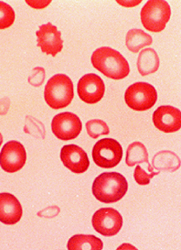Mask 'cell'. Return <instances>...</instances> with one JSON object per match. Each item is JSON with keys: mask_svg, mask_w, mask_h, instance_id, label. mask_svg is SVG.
Segmentation results:
<instances>
[{"mask_svg": "<svg viewBox=\"0 0 181 250\" xmlns=\"http://www.w3.org/2000/svg\"><path fill=\"white\" fill-rule=\"evenodd\" d=\"M123 150L119 142L111 138H105L95 144L92 150V159L101 168H113L120 164Z\"/></svg>", "mask_w": 181, "mask_h": 250, "instance_id": "6", "label": "cell"}, {"mask_svg": "<svg viewBox=\"0 0 181 250\" xmlns=\"http://www.w3.org/2000/svg\"><path fill=\"white\" fill-rule=\"evenodd\" d=\"M152 121L162 132H176L181 128V113L173 106H161L153 113Z\"/></svg>", "mask_w": 181, "mask_h": 250, "instance_id": "12", "label": "cell"}, {"mask_svg": "<svg viewBox=\"0 0 181 250\" xmlns=\"http://www.w3.org/2000/svg\"><path fill=\"white\" fill-rule=\"evenodd\" d=\"M118 4H121L124 7H133L141 3V0L139 1H117Z\"/></svg>", "mask_w": 181, "mask_h": 250, "instance_id": "28", "label": "cell"}, {"mask_svg": "<svg viewBox=\"0 0 181 250\" xmlns=\"http://www.w3.org/2000/svg\"><path fill=\"white\" fill-rule=\"evenodd\" d=\"M23 210L16 197L4 192L0 193V221L6 225H13L20 221Z\"/></svg>", "mask_w": 181, "mask_h": 250, "instance_id": "14", "label": "cell"}, {"mask_svg": "<svg viewBox=\"0 0 181 250\" xmlns=\"http://www.w3.org/2000/svg\"><path fill=\"white\" fill-rule=\"evenodd\" d=\"M160 171L157 172H151V174L146 173V171H145L142 167L138 166L136 167L135 171H134V179L137 183L140 186H145L150 183V180L154 176L159 175Z\"/></svg>", "mask_w": 181, "mask_h": 250, "instance_id": "23", "label": "cell"}, {"mask_svg": "<svg viewBox=\"0 0 181 250\" xmlns=\"http://www.w3.org/2000/svg\"><path fill=\"white\" fill-rule=\"evenodd\" d=\"M60 158L64 166L77 174L87 171L90 166L86 151L79 146L75 145L63 146Z\"/></svg>", "mask_w": 181, "mask_h": 250, "instance_id": "13", "label": "cell"}, {"mask_svg": "<svg viewBox=\"0 0 181 250\" xmlns=\"http://www.w3.org/2000/svg\"><path fill=\"white\" fill-rule=\"evenodd\" d=\"M59 212H60V210L58 207L53 206V207H50L48 208L44 209L40 212H38L37 216L44 217V218H54V217L57 216Z\"/></svg>", "mask_w": 181, "mask_h": 250, "instance_id": "25", "label": "cell"}, {"mask_svg": "<svg viewBox=\"0 0 181 250\" xmlns=\"http://www.w3.org/2000/svg\"><path fill=\"white\" fill-rule=\"evenodd\" d=\"M67 248L70 250H101L103 242L94 235L77 234L69 240Z\"/></svg>", "mask_w": 181, "mask_h": 250, "instance_id": "17", "label": "cell"}, {"mask_svg": "<svg viewBox=\"0 0 181 250\" xmlns=\"http://www.w3.org/2000/svg\"><path fill=\"white\" fill-rule=\"evenodd\" d=\"M54 135L64 141L75 139L81 132L82 124L73 113H60L55 116L52 123Z\"/></svg>", "mask_w": 181, "mask_h": 250, "instance_id": "8", "label": "cell"}, {"mask_svg": "<svg viewBox=\"0 0 181 250\" xmlns=\"http://www.w3.org/2000/svg\"><path fill=\"white\" fill-rule=\"evenodd\" d=\"M10 108V99L7 97H4L0 100V115L4 116Z\"/></svg>", "mask_w": 181, "mask_h": 250, "instance_id": "27", "label": "cell"}, {"mask_svg": "<svg viewBox=\"0 0 181 250\" xmlns=\"http://www.w3.org/2000/svg\"><path fill=\"white\" fill-rule=\"evenodd\" d=\"M137 67L142 76L155 73L160 67V58L155 50L152 48H145L141 51L138 57Z\"/></svg>", "mask_w": 181, "mask_h": 250, "instance_id": "15", "label": "cell"}, {"mask_svg": "<svg viewBox=\"0 0 181 250\" xmlns=\"http://www.w3.org/2000/svg\"><path fill=\"white\" fill-rule=\"evenodd\" d=\"M51 3V1H26V4H29L31 7L36 9H42L46 7Z\"/></svg>", "mask_w": 181, "mask_h": 250, "instance_id": "26", "label": "cell"}, {"mask_svg": "<svg viewBox=\"0 0 181 250\" xmlns=\"http://www.w3.org/2000/svg\"><path fill=\"white\" fill-rule=\"evenodd\" d=\"M105 90L103 80L95 74L84 75L78 82V96L88 104H94L101 100Z\"/></svg>", "mask_w": 181, "mask_h": 250, "instance_id": "10", "label": "cell"}, {"mask_svg": "<svg viewBox=\"0 0 181 250\" xmlns=\"http://www.w3.org/2000/svg\"><path fill=\"white\" fill-rule=\"evenodd\" d=\"M87 127V133L90 136V138H99L102 135H107L110 132V129L107 123L99 120V119H93L90 120L87 123L86 125Z\"/></svg>", "mask_w": 181, "mask_h": 250, "instance_id": "20", "label": "cell"}, {"mask_svg": "<svg viewBox=\"0 0 181 250\" xmlns=\"http://www.w3.org/2000/svg\"><path fill=\"white\" fill-rule=\"evenodd\" d=\"M15 21L14 10L8 4L0 1V29H6Z\"/></svg>", "mask_w": 181, "mask_h": 250, "instance_id": "21", "label": "cell"}, {"mask_svg": "<svg viewBox=\"0 0 181 250\" xmlns=\"http://www.w3.org/2000/svg\"><path fill=\"white\" fill-rule=\"evenodd\" d=\"M126 163L130 167H134L137 164L146 163L148 171L153 172L152 166L149 164L148 152L142 143L134 142L128 146Z\"/></svg>", "mask_w": 181, "mask_h": 250, "instance_id": "18", "label": "cell"}, {"mask_svg": "<svg viewBox=\"0 0 181 250\" xmlns=\"http://www.w3.org/2000/svg\"><path fill=\"white\" fill-rule=\"evenodd\" d=\"M73 84L67 75H54L45 86V102L54 109L67 107L73 99Z\"/></svg>", "mask_w": 181, "mask_h": 250, "instance_id": "3", "label": "cell"}, {"mask_svg": "<svg viewBox=\"0 0 181 250\" xmlns=\"http://www.w3.org/2000/svg\"><path fill=\"white\" fill-rule=\"evenodd\" d=\"M37 46L48 55L55 57L63 49L61 33L52 23H47L39 26L37 33Z\"/></svg>", "mask_w": 181, "mask_h": 250, "instance_id": "11", "label": "cell"}, {"mask_svg": "<svg viewBox=\"0 0 181 250\" xmlns=\"http://www.w3.org/2000/svg\"><path fill=\"white\" fill-rule=\"evenodd\" d=\"M125 100L128 107L136 111H145L152 108L157 101V91L151 84L136 83L127 89Z\"/></svg>", "mask_w": 181, "mask_h": 250, "instance_id": "5", "label": "cell"}, {"mask_svg": "<svg viewBox=\"0 0 181 250\" xmlns=\"http://www.w3.org/2000/svg\"><path fill=\"white\" fill-rule=\"evenodd\" d=\"M26 162L25 147L18 141L4 145L0 152V167L6 172L13 173L21 170Z\"/></svg>", "mask_w": 181, "mask_h": 250, "instance_id": "9", "label": "cell"}, {"mask_svg": "<svg viewBox=\"0 0 181 250\" xmlns=\"http://www.w3.org/2000/svg\"><path fill=\"white\" fill-rule=\"evenodd\" d=\"M91 222L98 233L104 236H113L121 229L123 219L117 210L107 208L98 210L93 214Z\"/></svg>", "mask_w": 181, "mask_h": 250, "instance_id": "7", "label": "cell"}, {"mask_svg": "<svg viewBox=\"0 0 181 250\" xmlns=\"http://www.w3.org/2000/svg\"><path fill=\"white\" fill-rule=\"evenodd\" d=\"M170 17L171 8L165 0H149L140 13L145 28L153 33H160L165 29Z\"/></svg>", "mask_w": 181, "mask_h": 250, "instance_id": "4", "label": "cell"}, {"mask_svg": "<svg viewBox=\"0 0 181 250\" xmlns=\"http://www.w3.org/2000/svg\"><path fill=\"white\" fill-rule=\"evenodd\" d=\"M45 78V69L43 67H35L32 75L28 78V82L34 87H39L44 83Z\"/></svg>", "mask_w": 181, "mask_h": 250, "instance_id": "24", "label": "cell"}, {"mask_svg": "<svg viewBox=\"0 0 181 250\" xmlns=\"http://www.w3.org/2000/svg\"><path fill=\"white\" fill-rule=\"evenodd\" d=\"M152 167L158 171H175L181 167V160L173 151L162 150L152 159Z\"/></svg>", "mask_w": 181, "mask_h": 250, "instance_id": "16", "label": "cell"}, {"mask_svg": "<svg viewBox=\"0 0 181 250\" xmlns=\"http://www.w3.org/2000/svg\"><path fill=\"white\" fill-rule=\"evenodd\" d=\"M91 64L97 70L111 79H124L130 73L129 64L123 55L107 46L100 47L93 52Z\"/></svg>", "mask_w": 181, "mask_h": 250, "instance_id": "1", "label": "cell"}, {"mask_svg": "<svg viewBox=\"0 0 181 250\" xmlns=\"http://www.w3.org/2000/svg\"><path fill=\"white\" fill-rule=\"evenodd\" d=\"M127 181L118 172H104L95 179L92 193L103 203H114L121 200L127 192Z\"/></svg>", "mask_w": 181, "mask_h": 250, "instance_id": "2", "label": "cell"}, {"mask_svg": "<svg viewBox=\"0 0 181 250\" xmlns=\"http://www.w3.org/2000/svg\"><path fill=\"white\" fill-rule=\"evenodd\" d=\"M25 129V133L31 134L35 138H42V139L45 138V126L42 123L34 119L33 117H26L25 129Z\"/></svg>", "mask_w": 181, "mask_h": 250, "instance_id": "22", "label": "cell"}, {"mask_svg": "<svg viewBox=\"0 0 181 250\" xmlns=\"http://www.w3.org/2000/svg\"><path fill=\"white\" fill-rule=\"evenodd\" d=\"M152 43V38L140 29L130 30L126 38V45L132 53H138L141 48L150 46Z\"/></svg>", "mask_w": 181, "mask_h": 250, "instance_id": "19", "label": "cell"}, {"mask_svg": "<svg viewBox=\"0 0 181 250\" xmlns=\"http://www.w3.org/2000/svg\"><path fill=\"white\" fill-rule=\"evenodd\" d=\"M3 136H2V134L0 133V146L2 145V143H3Z\"/></svg>", "mask_w": 181, "mask_h": 250, "instance_id": "29", "label": "cell"}]
</instances>
